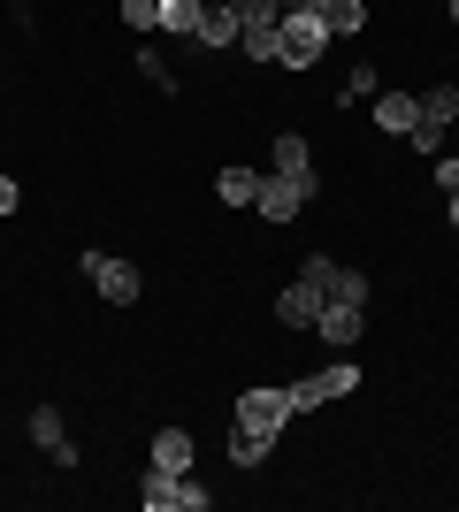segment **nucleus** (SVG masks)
<instances>
[{"label":"nucleus","mask_w":459,"mask_h":512,"mask_svg":"<svg viewBox=\"0 0 459 512\" xmlns=\"http://www.w3.org/2000/svg\"><path fill=\"white\" fill-rule=\"evenodd\" d=\"M452 23H459V0H452Z\"/></svg>","instance_id":"bb28decb"},{"label":"nucleus","mask_w":459,"mask_h":512,"mask_svg":"<svg viewBox=\"0 0 459 512\" xmlns=\"http://www.w3.org/2000/svg\"><path fill=\"white\" fill-rule=\"evenodd\" d=\"M268 451H276V436H268V428H230V467H261Z\"/></svg>","instance_id":"a211bd4d"},{"label":"nucleus","mask_w":459,"mask_h":512,"mask_svg":"<svg viewBox=\"0 0 459 512\" xmlns=\"http://www.w3.org/2000/svg\"><path fill=\"white\" fill-rule=\"evenodd\" d=\"M138 69H146L153 92H176V77H169V62H161V54H138Z\"/></svg>","instance_id":"4be33fe9"},{"label":"nucleus","mask_w":459,"mask_h":512,"mask_svg":"<svg viewBox=\"0 0 459 512\" xmlns=\"http://www.w3.org/2000/svg\"><path fill=\"white\" fill-rule=\"evenodd\" d=\"M192 436L184 428H153V467H169V474H192Z\"/></svg>","instance_id":"ddd939ff"},{"label":"nucleus","mask_w":459,"mask_h":512,"mask_svg":"<svg viewBox=\"0 0 459 512\" xmlns=\"http://www.w3.org/2000/svg\"><path fill=\"white\" fill-rule=\"evenodd\" d=\"M276 176H314V146H306L299 130H284V138H276Z\"/></svg>","instance_id":"6ab92c4d"},{"label":"nucleus","mask_w":459,"mask_h":512,"mask_svg":"<svg viewBox=\"0 0 459 512\" xmlns=\"http://www.w3.org/2000/svg\"><path fill=\"white\" fill-rule=\"evenodd\" d=\"M276 321H284V329H314V321H322V291H314V283H284Z\"/></svg>","instance_id":"f8f14e48"},{"label":"nucleus","mask_w":459,"mask_h":512,"mask_svg":"<svg viewBox=\"0 0 459 512\" xmlns=\"http://www.w3.org/2000/svg\"><path fill=\"white\" fill-rule=\"evenodd\" d=\"M375 92H383V77H375L368 62H352V77H345V107H352V100H375Z\"/></svg>","instance_id":"aec40b11"},{"label":"nucleus","mask_w":459,"mask_h":512,"mask_svg":"<svg viewBox=\"0 0 459 512\" xmlns=\"http://www.w3.org/2000/svg\"><path fill=\"white\" fill-rule=\"evenodd\" d=\"M444 207H452V230H459V192H444Z\"/></svg>","instance_id":"a878e982"},{"label":"nucleus","mask_w":459,"mask_h":512,"mask_svg":"<svg viewBox=\"0 0 459 512\" xmlns=\"http://www.w3.org/2000/svg\"><path fill=\"white\" fill-rule=\"evenodd\" d=\"M215 199L222 207H253V199H261V169H238V161H230V169L215 176Z\"/></svg>","instance_id":"4468645a"},{"label":"nucleus","mask_w":459,"mask_h":512,"mask_svg":"<svg viewBox=\"0 0 459 512\" xmlns=\"http://www.w3.org/2000/svg\"><path fill=\"white\" fill-rule=\"evenodd\" d=\"M199 16H207V0H161V16H153V31H176V39H199Z\"/></svg>","instance_id":"dca6fc26"},{"label":"nucleus","mask_w":459,"mask_h":512,"mask_svg":"<svg viewBox=\"0 0 459 512\" xmlns=\"http://www.w3.org/2000/svg\"><path fill=\"white\" fill-rule=\"evenodd\" d=\"M199 46H238V8H230V0H207V16H199Z\"/></svg>","instance_id":"f3484780"},{"label":"nucleus","mask_w":459,"mask_h":512,"mask_svg":"<svg viewBox=\"0 0 459 512\" xmlns=\"http://www.w3.org/2000/svg\"><path fill=\"white\" fill-rule=\"evenodd\" d=\"M414 115H421V100L414 92H375V130H391V138H414Z\"/></svg>","instance_id":"9b49d317"},{"label":"nucleus","mask_w":459,"mask_h":512,"mask_svg":"<svg viewBox=\"0 0 459 512\" xmlns=\"http://www.w3.org/2000/svg\"><path fill=\"white\" fill-rule=\"evenodd\" d=\"M322 23H329V39H360L368 31V0H322Z\"/></svg>","instance_id":"2eb2a0df"},{"label":"nucleus","mask_w":459,"mask_h":512,"mask_svg":"<svg viewBox=\"0 0 459 512\" xmlns=\"http://www.w3.org/2000/svg\"><path fill=\"white\" fill-rule=\"evenodd\" d=\"M153 16H161V0H123V23H131V31H153Z\"/></svg>","instance_id":"412c9836"},{"label":"nucleus","mask_w":459,"mask_h":512,"mask_svg":"<svg viewBox=\"0 0 459 512\" xmlns=\"http://www.w3.org/2000/svg\"><path fill=\"white\" fill-rule=\"evenodd\" d=\"M284 16H322V0H276Z\"/></svg>","instance_id":"393cba45"},{"label":"nucleus","mask_w":459,"mask_h":512,"mask_svg":"<svg viewBox=\"0 0 459 512\" xmlns=\"http://www.w3.org/2000/svg\"><path fill=\"white\" fill-rule=\"evenodd\" d=\"M299 283H314L322 306H368V276H360V268H337L329 253H306L299 260Z\"/></svg>","instance_id":"f03ea898"},{"label":"nucleus","mask_w":459,"mask_h":512,"mask_svg":"<svg viewBox=\"0 0 459 512\" xmlns=\"http://www.w3.org/2000/svg\"><path fill=\"white\" fill-rule=\"evenodd\" d=\"M138 505H146V512H199V505H215V490H199L192 474L146 467V474H138Z\"/></svg>","instance_id":"f257e3e1"},{"label":"nucleus","mask_w":459,"mask_h":512,"mask_svg":"<svg viewBox=\"0 0 459 512\" xmlns=\"http://www.w3.org/2000/svg\"><path fill=\"white\" fill-rule=\"evenodd\" d=\"M31 444H39L46 459H54V467H77V459H85V451L69 444V428H62V413H54V406H39V413H31Z\"/></svg>","instance_id":"9d476101"},{"label":"nucleus","mask_w":459,"mask_h":512,"mask_svg":"<svg viewBox=\"0 0 459 512\" xmlns=\"http://www.w3.org/2000/svg\"><path fill=\"white\" fill-rule=\"evenodd\" d=\"M360 329H368V306H322V321H314V337H322L329 352H352Z\"/></svg>","instance_id":"1a4fd4ad"},{"label":"nucleus","mask_w":459,"mask_h":512,"mask_svg":"<svg viewBox=\"0 0 459 512\" xmlns=\"http://www.w3.org/2000/svg\"><path fill=\"white\" fill-rule=\"evenodd\" d=\"M306 199H314V176H261L253 214L261 222H291V214H306Z\"/></svg>","instance_id":"6e6552de"},{"label":"nucleus","mask_w":459,"mask_h":512,"mask_svg":"<svg viewBox=\"0 0 459 512\" xmlns=\"http://www.w3.org/2000/svg\"><path fill=\"white\" fill-rule=\"evenodd\" d=\"M23 207V192H16V176H0V214H16Z\"/></svg>","instance_id":"b1692460"},{"label":"nucleus","mask_w":459,"mask_h":512,"mask_svg":"<svg viewBox=\"0 0 459 512\" xmlns=\"http://www.w3.org/2000/svg\"><path fill=\"white\" fill-rule=\"evenodd\" d=\"M85 276H92V291H100V299H108V306H138V291H146V276H138L131 260L100 253V245H92V253H85Z\"/></svg>","instance_id":"20e7f679"},{"label":"nucleus","mask_w":459,"mask_h":512,"mask_svg":"<svg viewBox=\"0 0 459 512\" xmlns=\"http://www.w3.org/2000/svg\"><path fill=\"white\" fill-rule=\"evenodd\" d=\"M437 184H444V192H459V153H444V161H437Z\"/></svg>","instance_id":"5701e85b"},{"label":"nucleus","mask_w":459,"mask_h":512,"mask_svg":"<svg viewBox=\"0 0 459 512\" xmlns=\"http://www.w3.org/2000/svg\"><path fill=\"white\" fill-rule=\"evenodd\" d=\"M238 421L245 428H268V436H284L299 413H291V390H268V383H253V390H238Z\"/></svg>","instance_id":"0eeeda50"},{"label":"nucleus","mask_w":459,"mask_h":512,"mask_svg":"<svg viewBox=\"0 0 459 512\" xmlns=\"http://www.w3.org/2000/svg\"><path fill=\"white\" fill-rule=\"evenodd\" d=\"M444 8H452V0H444Z\"/></svg>","instance_id":"cd10ccee"},{"label":"nucleus","mask_w":459,"mask_h":512,"mask_svg":"<svg viewBox=\"0 0 459 512\" xmlns=\"http://www.w3.org/2000/svg\"><path fill=\"white\" fill-rule=\"evenodd\" d=\"M329 54V23L322 16H284V31H276V62L284 69H314Z\"/></svg>","instance_id":"7ed1b4c3"},{"label":"nucleus","mask_w":459,"mask_h":512,"mask_svg":"<svg viewBox=\"0 0 459 512\" xmlns=\"http://www.w3.org/2000/svg\"><path fill=\"white\" fill-rule=\"evenodd\" d=\"M459 123V85H429L421 92V115H414V146L421 153H444V130Z\"/></svg>","instance_id":"39448f33"},{"label":"nucleus","mask_w":459,"mask_h":512,"mask_svg":"<svg viewBox=\"0 0 459 512\" xmlns=\"http://www.w3.org/2000/svg\"><path fill=\"white\" fill-rule=\"evenodd\" d=\"M345 390H360V367L352 360L322 367V375H299V383H291V413H314V406H329V398H345Z\"/></svg>","instance_id":"423d86ee"}]
</instances>
